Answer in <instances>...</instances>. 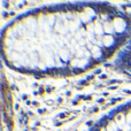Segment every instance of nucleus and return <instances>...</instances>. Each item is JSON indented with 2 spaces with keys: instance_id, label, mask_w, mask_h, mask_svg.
Masks as SVG:
<instances>
[{
  "instance_id": "nucleus-1",
  "label": "nucleus",
  "mask_w": 131,
  "mask_h": 131,
  "mask_svg": "<svg viewBox=\"0 0 131 131\" xmlns=\"http://www.w3.org/2000/svg\"><path fill=\"white\" fill-rule=\"evenodd\" d=\"M131 36V17L106 4H76L35 9L2 32L8 67L32 75L68 76L112 57Z\"/></svg>"
},
{
  "instance_id": "nucleus-2",
  "label": "nucleus",
  "mask_w": 131,
  "mask_h": 131,
  "mask_svg": "<svg viewBox=\"0 0 131 131\" xmlns=\"http://www.w3.org/2000/svg\"><path fill=\"white\" fill-rule=\"evenodd\" d=\"M91 131H131V102L106 115Z\"/></svg>"
}]
</instances>
